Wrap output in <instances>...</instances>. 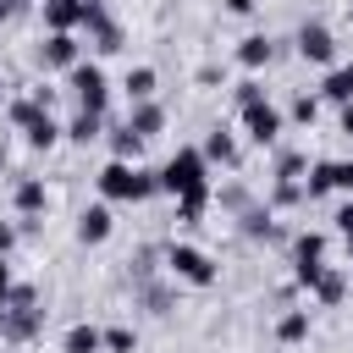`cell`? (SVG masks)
Returning <instances> with one entry per match:
<instances>
[{"label": "cell", "mask_w": 353, "mask_h": 353, "mask_svg": "<svg viewBox=\"0 0 353 353\" xmlns=\"http://www.w3.org/2000/svg\"><path fill=\"white\" fill-rule=\"evenodd\" d=\"M160 193H171V199H215L210 160H204L199 143H182V149L160 165Z\"/></svg>", "instance_id": "6da1fadb"}, {"label": "cell", "mask_w": 353, "mask_h": 353, "mask_svg": "<svg viewBox=\"0 0 353 353\" xmlns=\"http://www.w3.org/2000/svg\"><path fill=\"white\" fill-rule=\"evenodd\" d=\"M39 331H44V298L28 281H11V292L0 298V342L6 347H22Z\"/></svg>", "instance_id": "7a4b0ae2"}, {"label": "cell", "mask_w": 353, "mask_h": 353, "mask_svg": "<svg viewBox=\"0 0 353 353\" xmlns=\"http://www.w3.org/2000/svg\"><path fill=\"white\" fill-rule=\"evenodd\" d=\"M154 193H160V171H149L138 160H105V171H99L105 204H149Z\"/></svg>", "instance_id": "3957f363"}, {"label": "cell", "mask_w": 353, "mask_h": 353, "mask_svg": "<svg viewBox=\"0 0 353 353\" xmlns=\"http://www.w3.org/2000/svg\"><path fill=\"white\" fill-rule=\"evenodd\" d=\"M160 259H165V276L176 281V287H215V276H221V265L204 254V248H193V243H165L160 248Z\"/></svg>", "instance_id": "277c9868"}, {"label": "cell", "mask_w": 353, "mask_h": 353, "mask_svg": "<svg viewBox=\"0 0 353 353\" xmlns=\"http://www.w3.org/2000/svg\"><path fill=\"white\" fill-rule=\"evenodd\" d=\"M66 88H72V99H77V110H94V116H110V77H105V66L99 61H77L72 72H66Z\"/></svg>", "instance_id": "5b68a950"}, {"label": "cell", "mask_w": 353, "mask_h": 353, "mask_svg": "<svg viewBox=\"0 0 353 353\" xmlns=\"http://www.w3.org/2000/svg\"><path fill=\"white\" fill-rule=\"evenodd\" d=\"M325 193H353V160H309V171H303V204H314Z\"/></svg>", "instance_id": "8992f818"}, {"label": "cell", "mask_w": 353, "mask_h": 353, "mask_svg": "<svg viewBox=\"0 0 353 353\" xmlns=\"http://www.w3.org/2000/svg\"><path fill=\"white\" fill-rule=\"evenodd\" d=\"M237 116H243V132H248L254 149H276L281 132H287V110H276L270 99H259V105H248V110H237Z\"/></svg>", "instance_id": "52a82bcc"}, {"label": "cell", "mask_w": 353, "mask_h": 353, "mask_svg": "<svg viewBox=\"0 0 353 353\" xmlns=\"http://www.w3.org/2000/svg\"><path fill=\"white\" fill-rule=\"evenodd\" d=\"M292 50H298V61H309V66H336V33L325 28V22H298V33H292Z\"/></svg>", "instance_id": "ba28073f"}, {"label": "cell", "mask_w": 353, "mask_h": 353, "mask_svg": "<svg viewBox=\"0 0 353 353\" xmlns=\"http://www.w3.org/2000/svg\"><path fill=\"white\" fill-rule=\"evenodd\" d=\"M232 221H237V237H248V243H287V232L276 226V210H270L265 199H254V204L237 210Z\"/></svg>", "instance_id": "9c48e42d"}, {"label": "cell", "mask_w": 353, "mask_h": 353, "mask_svg": "<svg viewBox=\"0 0 353 353\" xmlns=\"http://www.w3.org/2000/svg\"><path fill=\"white\" fill-rule=\"evenodd\" d=\"M77 61H83L77 33H44V44H39V66L44 72H72Z\"/></svg>", "instance_id": "30bf717a"}, {"label": "cell", "mask_w": 353, "mask_h": 353, "mask_svg": "<svg viewBox=\"0 0 353 353\" xmlns=\"http://www.w3.org/2000/svg\"><path fill=\"white\" fill-rule=\"evenodd\" d=\"M11 210H17V221H44V210H50V188H44L39 176H17V188H11Z\"/></svg>", "instance_id": "8fae6325"}, {"label": "cell", "mask_w": 353, "mask_h": 353, "mask_svg": "<svg viewBox=\"0 0 353 353\" xmlns=\"http://www.w3.org/2000/svg\"><path fill=\"white\" fill-rule=\"evenodd\" d=\"M110 232H116V215H110V204H105V199H99V204H88V210L77 215V243H83V248L110 243Z\"/></svg>", "instance_id": "7c38bea8"}, {"label": "cell", "mask_w": 353, "mask_h": 353, "mask_svg": "<svg viewBox=\"0 0 353 353\" xmlns=\"http://www.w3.org/2000/svg\"><path fill=\"white\" fill-rule=\"evenodd\" d=\"M276 55H281V44H276L270 33H248V39H237V66H243V72H265Z\"/></svg>", "instance_id": "4fadbf2b"}, {"label": "cell", "mask_w": 353, "mask_h": 353, "mask_svg": "<svg viewBox=\"0 0 353 353\" xmlns=\"http://www.w3.org/2000/svg\"><path fill=\"white\" fill-rule=\"evenodd\" d=\"M127 127L149 143V138H160L165 132V105L160 99H138V105H127Z\"/></svg>", "instance_id": "5bb4252c"}, {"label": "cell", "mask_w": 353, "mask_h": 353, "mask_svg": "<svg viewBox=\"0 0 353 353\" xmlns=\"http://www.w3.org/2000/svg\"><path fill=\"white\" fill-rule=\"evenodd\" d=\"M199 149H204V160H210V171H215V165H226V171H232V165L243 160V149H237V138H232L226 127H210Z\"/></svg>", "instance_id": "9a60e30c"}, {"label": "cell", "mask_w": 353, "mask_h": 353, "mask_svg": "<svg viewBox=\"0 0 353 353\" xmlns=\"http://www.w3.org/2000/svg\"><path fill=\"white\" fill-rule=\"evenodd\" d=\"M39 17H44V33H77L83 0H39Z\"/></svg>", "instance_id": "2e32d148"}, {"label": "cell", "mask_w": 353, "mask_h": 353, "mask_svg": "<svg viewBox=\"0 0 353 353\" xmlns=\"http://www.w3.org/2000/svg\"><path fill=\"white\" fill-rule=\"evenodd\" d=\"M347 99H353V61H336L320 77V105H347Z\"/></svg>", "instance_id": "e0dca14e"}, {"label": "cell", "mask_w": 353, "mask_h": 353, "mask_svg": "<svg viewBox=\"0 0 353 353\" xmlns=\"http://www.w3.org/2000/svg\"><path fill=\"white\" fill-rule=\"evenodd\" d=\"M309 298H314L320 309H336V303H347V270L325 265V270H320V281L309 287Z\"/></svg>", "instance_id": "ac0fdd59"}, {"label": "cell", "mask_w": 353, "mask_h": 353, "mask_svg": "<svg viewBox=\"0 0 353 353\" xmlns=\"http://www.w3.org/2000/svg\"><path fill=\"white\" fill-rule=\"evenodd\" d=\"M61 138H66V127H61V121H55L50 110H39V116H33L28 127H22V143H28V149H55Z\"/></svg>", "instance_id": "d6986e66"}, {"label": "cell", "mask_w": 353, "mask_h": 353, "mask_svg": "<svg viewBox=\"0 0 353 353\" xmlns=\"http://www.w3.org/2000/svg\"><path fill=\"white\" fill-rule=\"evenodd\" d=\"M61 353H105V331H99V325H88V320H77V325H66Z\"/></svg>", "instance_id": "ffe728a7"}, {"label": "cell", "mask_w": 353, "mask_h": 353, "mask_svg": "<svg viewBox=\"0 0 353 353\" xmlns=\"http://www.w3.org/2000/svg\"><path fill=\"white\" fill-rule=\"evenodd\" d=\"M154 88H160V72H154V66H127V77H121V94H127V105H138V99H154Z\"/></svg>", "instance_id": "44dd1931"}, {"label": "cell", "mask_w": 353, "mask_h": 353, "mask_svg": "<svg viewBox=\"0 0 353 353\" xmlns=\"http://www.w3.org/2000/svg\"><path fill=\"white\" fill-rule=\"evenodd\" d=\"M105 143H110V160H138V154H143V138H138L127 121H110V127H105Z\"/></svg>", "instance_id": "7402d4cb"}, {"label": "cell", "mask_w": 353, "mask_h": 353, "mask_svg": "<svg viewBox=\"0 0 353 353\" xmlns=\"http://www.w3.org/2000/svg\"><path fill=\"white\" fill-rule=\"evenodd\" d=\"M309 309H281L276 314V342H287V347H298V342H309Z\"/></svg>", "instance_id": "603a6c76"}, {"label": "cell", "mask_w": 353, "mask_h": 353, "mask_svg": "<svg viewBox=\"0 0 353 353\" xmlns=\"http://www.w3.org/2000/svg\"><path fill=\"white\" fill-rule=\"evenodd\" d=\"M105 127H110V116H94V110H77V116L66 121V138H72V143H99V138H105Z\"/></svg>", "instance_id": "cb8c5ba5"}, {"label": "cell", "mask_w": 353, "mask_h": 353, "mask_svg": "<svg viewBox=\"0 0 353 353\" xmlns=\"http://www.w3.org/2000/svg\"><path fill=\"white\" fill-rule=\"evenodd\" d=\"M287 248H292V265H314V259H325V232H292L287 237Z\"/></svg>", "instance_id": "d4e9b609"}, {"label": "cell", "mask_w": 353, "mask_h": 353, "mask_svg": "<svg viewBox=\"0 0 353 353\" xmlns=\"http://www.w3.org/2000/svg\"><path fill=\"white\" fill-rule=\"evenodd\" d=\"M138 292V303L149 309V314H171V303H176V281H143V287H132Z\"/></svg>", "instance_id": "484cf974"}, {"label": "cell", "mask_w": 353, "mask_h": 353, "mask_svg": "<svg viewBox=\"0 0 353 353\" xmlns=\"http://www.w3.org/2000/svg\"><path fill=\"white\" fill-rule=\"evenodd\" d=\"M303 171H309V154H303V149H276L270 182H303Z\"/></svg>", "instance_id": "4316f807"}, {"label": "cell", "mask_w": 353, "mask_h": 353, "mask_svg": "<svg viewBox=\"0 0 353 353\" xmlns=\"http://www.w3.org/2000/svg\"><path fill=\"white\" fill-rule=\"evenodd\" d=\"M88 44H94V55H116V50H127V28L110 17V22H99V28L88 33Z\"/></svg>", "instance_id": "83f0119b"}, {"label": "cell", "mask_w": 353, "mask_h": 353, "mask_svg": "<svg viewBox=\"0 0 353 353\" xmlns=\"http://www.w3.org/2000/svg\"><path fill=\"white\" fill-rule=\"evenodd\" d=\"M210 204H221L226 215H237V210H248V204H254V193H248L243 182H226V188H215V199H210Z\"/></svg>", "instance_id": "f1b7e54d"}, {"label": "cell", "mask_w": 353, "mask_h": 353, "mask_svg": "<svg viewBox=\"0 0 353 353\" xmlns=\"http://www.w3.org/2000/svg\"><path fill=\"white\" fill-rule=\"evenodd\" d=\"M39 110H50V105H39L33 94H22V99H11V105H6V121H11L17 132H22V127H28V121H33Z\"/></svg>", "instance_id": "f546056e"}, {"label": "cell", "mask_w": 353, "mask_h": 353, "mask_svg": "<svg viewBox=\"0 0 353 353\" xmlns=\"http://www.w3.org/2000/svg\"><path fill=\"white\" fill-rule=\"evenodd\" d=\"M270 210H298L303 204V182H270Z\"/></svg>", "instance_id": "4dcf8cb0"}, {"label": "cell", "mask_w": 353, "mask_h": 353, "mask_svg": "<svg viewBox=\"0 0 353 353\" xmlns=\"http://www.w3.org/2000/svg\"><path fill=\"white\" fill-rule=\"evenodd\" d=\"M314 116H320V94H298L287 105V121H298V127H314Z\"/></svg>", "instance_id": "1f68e13d"}, {"label": "cell", "mask_w": 353, "mask_h": 353, "mask_svg": "<svg viewBox=\"0 0 353 353\" xmlns=\"http://www.w3.org/2000/svg\"><path fill=\"white\" fill-rule=\"evenodd\" d=\"M160 259V248H138L132 254V287H143V281H154V270H165V265H154Z\"/></svg>", "instance_id": "d6a6232c"}, {"label": "cell", "mask_w": 353, "mask_h": 353, "mask_svg": "<svg viewBox=\"0 0 353 353\" xmlns=\"http://www.w3.org/2000/svg\"><path fill=\"white\" fill-rule=\"evenodd\" d=\"M116 11H110V0H83V17H77V33H94L99 22H110Z\"/></svg>", "instance_id": "836d02e7"}, {"label": "cell", "mask_w": 353, "mask_h": 353, "mask_svg": "<svg viewBox=\"0 0 353 353\" xmlns=\"http://www.w3.org/2000/svg\"><path fill=\"white\" fill-rule=\"evenodd\" d=\"M265 99V83H259V72H248L243 83H237V110H248V105H259Z\"/></svg>", "instance_id": "e575fe53"}, {"label": "cell", "mask_w": 353, "mask_h": 353, "mask_svg": "<svg viewBox=\"0 0 353 353\" xmlns=\"http://www.w3.org/2000/svg\"><path fill=\"white\" fill-rule=\"evenodd\" d=\"M132 347H138L132 325H110V331H105V353H132Z\"/></svg>", "instance_id": "d590c367"}, {"label": "cell", "mask_w": 353, "mask_h": 353, "mask_svg": "<svg viewBox=\"0 0 353 353\" xmlns=\"http://www.w3.org/2000/svg\"><path fill=\"white\" fill-rule=\"evenodd\" d=\"M17 243H22V226H17V221H0V254H6V259H11Z\"/></svg>", "instance_id": "8d00e7d4"}, {"label": "cell", "mask_w": 353, "mask_h": 353, "mask_svg": "<svg viewBox=\"0 0 353 353\" xmlns=\"http://www.w3.org/2000/svg\"><path fill=\"white\" fill-rule=\"evenodd\" d=\"M254 6H259V0H221L226 17H254Z\"/></svg>", "instance_id": "74e56055"}, {"label": "cell", "mask_w": 353, "mask_h": 353, "mask_svg": "<svg viewBox=\"0 0 353 353\" xmlns=\"http://www.w3.org/2000/svg\"><path fill=\"white\" fill-rule=\"evenodd\" d=\"M336 132H342V138H353V99H347V105H336Z\"/></svg>", "instance_id": "f35d334b"}, {"label": "cell", "mask_w": 353, "mask_h": 353, "mask_svg": "<svg viewBox=\"0 0 353 353\" xmlns=\"http://www.w3.org/2000/svg\"><path fill=\"white\" fill-rule=\"evenodd\" d=\"M331 226H336V232H347V226H353V199H347V204L331 215Z\"/></svg>", "instance_id": "ab89813d"}, {"label": "cell", "mask_w": 353, "mask_h": 353, "mask_svg": "<svg viewBox=\"0 0 353 353\" xmlns=\"http://www.w3.org/2000/svg\"><path fill=\"white\" fill-rule=\"evenodd\" d=\"M221 83V66H199V88H215Z\"/></svg>", "instance_id": "60d3db41"}, {"label": "cell", "mask_w": 353, "mask_h": 353, "mask_svg": "<svg viewBox=\"0 0 353 353\" xmlns=\"http://www.w3.org/2000/svg\"><path fill=\"white\" fill-rule=\"evenodd\" d=\"M11 281H17V276H11V259H6V254H0V298H6V292H11Z\"/></svg>", "instance_id": "b9f144b4"}, {"label": "cell", "mask_w": 353, "mask_h": 353, "mask_svg": "<svg viewBox=\"0 0 353 353\" xmlns=\"http://www.w3.org/2000/svg\"><path fill=\"white\" fill-rule=\"evenodd\" d=\"M17 11H22V0H0V22H6V17H17Z\"/></svg>", "instance_id": "7bdbcfd3"}, {"label": "cell", "mask_w": 353, "mask_h": 353, "mask_svg": "<svg viewBox=\"0 0 353 353\" xmlns=\"http://www.w3.org/2000/svg\"><path fill=\"white\" fill-rule=\"evenodd\" d=\"M342 248H347V265H353V226L342 232Z\"/></svg>", "instance_id": "ee69618b"}, {"label": "cell", "mask_w": 353, "mask_h": 353, "mask_svg": "<svg viewBox=\"0 0 353 353\" xmlns=\"http://www.w3.org/2000/svg\"><path fill=\"white\" fill-rule=\"evenodd\" d=\"M347 17H353V0H347Z\"/></svg>", "instance_id": "f6af8a7d"}]
</instances>
